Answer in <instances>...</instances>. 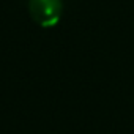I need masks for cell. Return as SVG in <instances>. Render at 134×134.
I'll return each mask as SVG.
<instances>
[{
  "label": "cell",
  "mask_w": 134,
  "mask_h": 134,
  "mask_svg": "<svg viewBox=\"0 0 134 134\" xmlns=\"http://www.w3.org/2000/svg\"><path fill=\"white\" fill-rule=\"evenodd\" d=\"M30 18L44 29L55 27L63 14L62 0H29Z\"/></svg>",
  "instance_id": "1"
}]
</instances>
